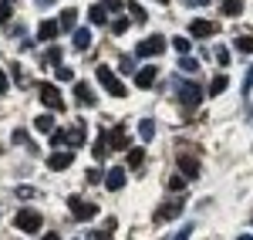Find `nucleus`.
Here are the masks:
<instances>
[{
  "label": "nucleus",
  "mask_w": 253,
  "mask_h": 240,
  "mask_svg": "<svg viewBox=\"0 0 253 240\" xmlns=\"http://www.w3.org/2000/svg\"><path fill=\"white\" fill-rule=\"evenodd\" d=\"M172 88H175V98L182 101L186 108H196L203 101V88L196 81H172Z\"/></svg>",
  "instance_id": "1"
},
{
  "label": "nucleus",
  "mask_w": 253,
  "mask_h": 240,
  "mask_svg": "<svg viewBox=\"0 0 253 240\" xmlns=\"http://www.w3.org/2000/svg\"><path fill=\"white\" fill-rule=\"evenodd\" d=\"M95 78L105 85V92H108V95H118V98L125 95V85L115 78V71H112L108 64H98V68H95Z\"/></svg>",
  "instance_id": "2"
},
{
  "label": "nucleus",
  "mask_w": 253,
  "mask_h": 240,
  "mask_svg": "<svg viewBox=\"0 0 253 240\" xmlns=\"http://www.w3.org/2000/svg\"><path fill=\"white\" fill-rule=\"evenodd\" d=\"M162 51H166V38H162V34H149L145 41H138V48H135L138 58H156Z\"/></svg>",
  "instance_id": "3"
},
{
  "label": "nucleus",
  "mask_w": 253,
  "mask_h": 240,
  "mask_svg": "<svg viewBox=\"0 0 253 240\" xmlns=\"http://www.w3.org/2000/svg\"><path fill=\"white\" fill-rule=\"evenodd\" d=\"M14 223H17V230H24V234H38L44 220H41L38 210H20L17 217H14Z\"/></svg>",
  "instance_id": "4"
},
{
  "label": "nucleus",
  "mask_w": 253,
  "mask_h": 240,
  "mask_svg": "<svg viewBox=\"0 0 253 240\" xmlns=\"http://www.w3.org/2000/svg\"><path fill=\"white\" fill-rule=\"evenodd\" d=\"M68 210L75 213V220H91V217H98V206L95 203H84L81 196H68Z\"/></svg>",
  "instance_id": "5"
},
{
  "label": "nucleus",
  "mask_w": 253,
  "mask_h": 240,
  "mask_svg": "<svg viewBox=\"0 0 253 240\" xmlns=\"http://www.w3.org/2000/svg\"><path fill=\"white\" fill-rule=\"evenodd\" d=\"M38 95H41V101H44L47 108H61V105H64V98H61V92H58V85H51V81L38 85Z\"/></svg>",
  "instance_id": "6"
},
{
  "label": "nucleus",
  "mask_w": 253,
  "mask_h": 240,
  "mask_svg": "<svg viewBox=\"0 0 253 240\" xmlns=\"http://www.w3.org/2000/svg\"><path fill=\"white\" fill-rule=\"evenodd\" d=\"M179 213H182V200H169L156 210V223H169V220H175Z\"/></svg>",
  "instance_id": "7"
},
{
  "label": "nucleus",
  "mask_w": 253,
  "mask_h": 240,
  "mask_svg": "<svg viewBox=\"0 0 253 240\" xmlns=\"http://www.w3.org/2000/svg\"><path fill=\"white\" fill-rule=\"evenodd\" d=\"M179 169H182V180H196L199 176V159L189 156V152H182L179 156Z\"/></svg>",
  "instance_id": "8"
},
{
  "label": "nucleus",
  "mask_w": 253,
  "mask_h": 240,
  "mask_svg": "<svg viewBox=\"0 0 253 240\" xmlns=\"http://www.w3.org/2000/svg\"><path fill=\"white\" fill-rule=\"evenodd\" d=\"M189 34H193V38H210V34H216V24H213V20L196 17L193 24H189Z\"/></svg>",
  "instance_id": "9"
},
{
  "label": "nucleus",
  "mask_w": 253,
  "mask_h": 240,
  "mask_svg": "<svg viewBox=\"0 0 253 240\" xmlns=\"http://www.w3.org/2000/svg\"><path fill=\"white\" fill-rule=\"evenodd\" d=\"M75 38H71V44H75V51H88L91 48V27H78V31H71Z\"/></svg>",
  "instance_id": "10"
},
{
  "label": "nucleus",
  "mask_w": 253,
  "mask_h": 240,
  "mask_svg": "<svg viewBox=\"0 0 253 240\" xmlns=\"http://www.w3.org/2000/svg\"><path fill=\"white\" fill-rule=\"evenodd\" d=\"M156 78H159V68H156V64H149V68H138V71H135V85H138V88H149V85H152Z\"/></svg>",
  "instance_id": "11"
},
{
  "label": "nucleus",
  "mask_w": 253,
  "mask_h": 240,
  "mask_svg": "<svg viewBox=\"0 0 253 240\" xmlns=\"http://www.w3.org/2000/svg\"><path fill=\"white\" fill-rule=\"evenodd\" d=\"M75 98H78L81 105H95V92H91L88 81H75Z\"/></svg>",
  "instance_id": "12"
},
{
  "label": "nucleus",
  "mask_w": 253,
  "mask_h": 240,
  "mask_svg": "<svg viewBox=\"0 0 253 240\" xmlns=\"http://www.w3.org/2000/svg\"><path fill=\"white\" fill-rule=\"evenodd\" d=\"M105 186H108L112 193H118V190L125 186V169H108V173H105Z\"/></svg>",
  "instance_id": "13"
},
{
  "label": "nucleus",
  "mask_w": 253,
  "mask_h": 240,
  "mask_svg": "<svg viewBox=\"0 0 253 240\" xmlns=\"http://www.w3.org/2000/svg\"><path fill=\"white\" fill-rule=\"evenodd\" d=\"M105 139H108V149H128V136H125V129H115V132H108V136H105Z\"/></svg>",
  "instance_id": "14"
},
{
  "label": "nucleus",
  "mask_w": 253,
  "mask_h": 240,
  "mask_svg": "<svg viewBox=\"0 0 253 240\" xmlns=\"http://www.w3.org/2000/svg\"><path fill=\"white\" fill-rule=\"evenodd\" d=\"M58 31H61L58 20H44V24L38 27V38L41 41H54V38H58Z\"/></svg>",
  "instance_id": "15"
},
{
  "label": "nucleus",
  "mask_w": 253,
  "mask_h": 240,
  "mask_svg": "<svg viewBox=\"0 0 253 240\" xmlns=\"http://www.w3.org/2000/svg\"><path fill=\"white\" fill-rule=\"evenodd\" d=\"M219 10L226 17H240L243 14V0H219Z\"/></svg>",
  "instance_id": "16"
},
{
  "label": "nucleus",
  "mask_w": 253,
  "mask_h": 240,
  "mask_svg": "<svg viewBox=\"0 0 253 240\" xmlns=\"http://www.w3.org/2000/svg\"><path fill=\"white\" fill-rule=\"evenodd\" d=\"M71 162H75V156H71V152H54V156L47 159V166H51V169H68Z\"/></svg>",
  "instance_id": "17"
},
{
  "label": "nucleus",
  "mask_w": 253,
  "mask_h": 240,
  "mask_svg": "<svg viewBox=\"0 0 253 240\" xmlns=\"http://www.w3.org/2000/svg\"><path fill=\"white\" fill-rule=\"evenodd\" d=\"M236 51H243V54H253V34H250V31L236 34Z\"/></svg>",
  "instance_id": "18"
},
{
  "label": "nucleus",
  "mask_w": 253,
  "mask_h": 240,
  "mask_svg": "<svg viewBox=\"0 0 253 240\" xmlns=\"http://www.w3.org/2000/svg\"><path fill=\"white\" fill-rule=\"evenodd\" d=\"M51 145H58V149L71 145V132H68V129H54V132H51Z\"/></svg>",
  "instance_id": "19"
},
{
  "label": "nucleus",
  "mask_w": 253,
  "mask_h": 240,
  "mask_svg": "<svg viewBox=\"0 0 253 240\" xmlns=\"http://www.w3.org/2000/svg\"><path fill=\"white\" fill-rule=\"evenodd\" d=\"M88 20L101 27V24H108V14H105V7H88Z\"/></svg>",
  "instance_id": "20"
},
{
  "label": "nucleus",
  "mask_w": 253,
  "mask_h": 240,
  "mask_svg": "<svg viewBox=\"0 0 253 240\" xmlns=\"http://www.w3.org/2000/svg\"><path fill=\"white\" fill-rule=\"evenodd\" d=\"M230 88V81H226V75H216L213 81H210V95H223Z\"/></svg>",
  "instance_id": "21"
},
{
  "label": "nucleus",
  "mask_w": 253,
  "mask_h": 240,
  "mask_svg": "<svg viewBox=\"0 0 253 240\" xmlns=\"http://www.w3.org/2000/svg\"><path fill=\"white\" fill-rule=\"evenodd\" d=\"M138 136L149 142L152 136H156V122H152V119H142V122H138Z\"/></svg>",
  "instance_id": "22"
},
{
  "label": "nucleus",
  "mask_w": 253,
  "mask_h": 240,
  "mask_svg": "<svg viewBox=\"0 0 253 240\" xmlns=\"http://www.w3.org/2000/svg\"><path fill=\"white\" fill-rule=\"evenodd\" d=\"M145 162V149H128V169H138Z\"/></svg>",
  "instance_id": "23"
},
{
  "label": "nucleus",
  "mask_w": 253,
  "mask_h": 240,
  "mask_svg": "<svg viewBox=\"0 0 253 240\" xmlns=\"http://www.w3.org/2000/svg\"><path fill=\"white\" fill-rule=\"evenodd\" d=\"M58 27L71 34V31H75V10H64V14H61V20H58Z\"/></svg>",
  "instance_id": "24"
},
{
  "label": "nucleus",
  "mask_w": 253,
  "mask_h": 240,
  "mask_svg": "<svg viewBox=\"0 0 253 240\" xmlns=\"http://www.w3.org/2000/svg\"><path fill=\"white\" fill-rule=\"evenodd\" d=\"M38 132H54V115H38Z\"/></svg>",
  "instance_id": "25"
},
{
  "label": "nucleus",
  "mask_w": 253,
  "mask_h": 240,
  "mask_svg": "<svg viewBox=\"0 0 253 240\" xmlns=\"http://www.w3.org/2000/svg\"><path fill=\"white\" fill-rule=\"evenodd\" d=\"M78 145H84V125L71 129V149H78Z\"/></svg>",
  "instance_id": "26"
},
{
  "label": "nucleus",
  "mask_w": 253,
  "mask_h": 240,
  "mask_svg": "<svg viewBox=\"0 0 253 240\" xmlns=\"http://www.w3.org/2000/svg\"><path fill=\"white\" fill-rule=\"evenodd\" d=\"M14 196H17V200H34V196H38V190H34V186H17V190H14Z\"/></svg>",
  "instance_id": "27"
},
{
  "label": "nucleus",
  "mask_w": 253,
  "mask_h": 240,
  "mask_svg": "<svg viewBox=\"0 0 253 240\" xmlns=\"http://www.w3.org/2000/svg\"><path fill=\"white\" fill-rule=\"evenodd\" d=\"M95 156H98V159H105V156H108V139H105V132H101L98 142H95Z\"/></svg>",
  "instance_id": "28"
},
{
  "label": "nucleus",
  "mask_w": 253,
  "mask_h": 240,
  "mask_svg": "<svg viewBox=\"0 0 253 240\" xmlns=\"http://www.w3.org/2000/svg\"><path fill=\"white\" fill-rule=\"evenodd\" d=\"M179 68H182V71H189V75H196V71H199V61H196V58H189V54H186V58L179 61Z\"/></svg>",
  "instance_id": "29"
},
{
  "label": "nucleus",
  "mask_w": 253,
  "mask_h": 240,
  "mask_svg": "<svg viewBox=\"0 0 253 240\" xmlns=\"http://www.w3.org/2000/svg\"><path fill=\"white\" fill-rule=\"evenodd\" d=\"M216 61H219L223 68H230V48H223V44H219V48H216Z\"/></svg>",
  "instance_id": "30"
},
{
  "label": "nucleus",
  "mask_w": 253,
  "mask_h": 240,
  "mask_svg": "<svg viewBox=\"0 0 253 240\" xmlns=\"http://www.w3.org/2000/svg\"><path fill=\"white\" fill-rule=\"evenodd\" d=\"M122 31H128V17H115L112 20V34H122Z\"/></svg>",
  "instance_id": "31"
},
{
  "label": "nucleus",
  "mask_w": 253,
  "mask_h": 240,
  "mask_svg": "<svg viewBox=\"0 0 253 240\" xmlns=\"http://www.w3.org/2000/svg\"><path fill=\"white\" fill-rule=\"evenodd\" d=\"M10 14H14V7H10L7 0H0V24H7V20H10Z\"/></svg>",
  "instance_id": "32"
},
{
  "label": "nucleus",
  "mask_w": 253,
  "mask_h": 240,
  "mask_svg": "<svg viewBox=\"0 0 253 240\" xmlns=\"http://www.w3.org/2000/svg\"><path fill=\"white\" fill-rule=\"evenodd\" d=\"M172 48L179 51V54H182V58L189 54V41H186V38H175V41H172Z\"/></svg>",
  "instance_id": "33"
},
{
  "label": "nucleus",
  "mask_w": 253,
  "mask_h": 240,
  "mask_svg": "<svg viewBox=\"0 0 253 240\" xmlns=\"http://www.w3.org/2000/svg\"><path fill=\"white\" fill-rule=\"evenodd\" d=\"M54 75H58L61 81H71V78H75V71H71V68H64V64H58V68H54Z\"/></svg>",
  "instance_id": "34"
},
{
  "label": "nucleus",
  "mask_w": 253,
  "mask_h": 240,
  "mask_svg": "<svg viewBox=\"0 0 253 240\" xmlns=\"http://www.w3.org/2000/svg\"><path fill=\"white\" fill-rule=\"evenodd\" d=\"M101 7H105V14H108V10L118 14V10H122V0H101Z\"/></svg>",
  "instance_id": "35"
},
{
  "label": "nucleus",
  "mask_w": 253,
  "mask_h": 240,
  "mask_svg": "<svg viewBox=\"0 0 253 240\" xmlns=\"http://www.w3.org/2000/svg\"><path fill=\"white\" fill-rule=\"evenodd\" d=\"M125 7H128V10H132V17H135V20H145V10H142V7H138L135 0H132V3H125Z\"/></svg>",
  "instance_id": "36"
},
{
  "label": "nucleus",
  "mask_w": 253,
  "mask_h": 240,
  "mask_svg": "<svg viewBox=\"0 0 253 240\" xmlns=\"http://www.w3.org/2000/svg\"><path fill=\"white\" fill-rule=\"evenodd\" d=\"M118 68H122V71H135V61L132 58H118Z\"/></svg>",
  "instance_id": "37"
},
{
  "label": "nucleus",
  "mask_w": 253,
  "mask_h": 240,
  "mask_svg": "<svg viewBox=\"0 0 253 240\" xmlns=\"http://www.w3.org/2000/svg\"><path fill=\"white\" fill-rule=\"evenodd\" d=\"M189 234H193V223H186V227H182V230H179L172 240H189Z\"/></svg>",
  "instance_id": "38"
},
{
  "label": "nucleus",
  "mask_w": 253,
  "mask_h": 240,
  "mask_svg": "<svg viewBox=\"0 0 253 240\" xmlns=\"http://www.w3.org/2000/svg\"><path fill=\"white\" fill-rule=\"evenodd\" d=\"M105 180V173L101 169H88V183H101Z\"/></svg>",
  "instance_id": "39"
},
{
  "label": "nucleus",
  "mask_w": 253,
  "mask_h": 240,
  "mask_svg": "<svg viewBox=\"0 0 253 240\" xmlns=\"http://www.w3.org/2000/svg\"><path fill=\"white\" fill-rule=\"evenodd\" d=\"M182 186H186L182 176H169V190H182Z\"/></svg>",
  "instance_id": "40"
},
{
  "label": "nucleus",
  "mask_w": 253,
  "mask_h": 240,
  "mask_svg": "<svg viewBox=\"0 0 253 240\" xmlns=\"http://www.w3.org/2000/svg\"><path fill=\"white\" fill-rule=\"evenodd\" d=\"M61 58V48H47V64H54Z\"/></svg>",
  "instance_id": "41"
},
{
  "label": "nucleus",
  "mask_w": 253,
  "mask_h": 240,
  "mask_svg": "<svg viewBox=\"0 0 253 240\" xmlns=\"http://www.w3.org/2000/svg\"><path fill=\"white\" fill-rule=\"evenodd\" d=\"M0 92H7V71H0Z\"/></svg>",
  "instance_id": "42"
},
{
  "label": "nucleus",
  "mask_w": 253,
  "mask_h": 240,
  "mask_svg": "<svg viewBox=\"0 0 253 240\" xmlns=\"http://www.w3.org/2000/svg\"><path fill=\"white\" fill-rule=\"evenodd\" d=\"M41 240H61V234H54V230H51V234H44Z\"/></svg>",
  "instance_id": "43"
},
{
  "label": "nucleus",
  "mask_w": 253,
  "mask_h": 240,
  "mask_svg": "<svg viewBox=\"0 0 253 240\" xmlns=\"http://www.w3.org/2000/svg\"><path fill=\"white\" fill-rule=\"evenodd\" d=\"M91 240H108V234H91Z\"/></svg>",
  "instance_id": "44"
},
{
  "label": "nucleus",
  "mask_w": 253,
  "mask_h": 240,
  "mask_svg": "<svg viewBox=\"0 0 253 240\" xmlns=\"http://www.w3.org/2000/svg\"><path fill=\"white\" fill-rule=\"evenodd\" d=\"M38 3H41V7H51V3H54V0H38Z\"/></svg>",
  "instance_id": "45"
},
{
  "label": "nucleus",
  "mask_w": 253,
  "mask_h": 240,
  "mask_svg": "<svg viewBox=\"0 0 253 240\" xmlns=\"http://www.w3.org/2000/svg\"><path fill=\"white\" fill-rule=\"evenodd\" d=\"M240 240H253V237H250V234H240Z\"/></svg>",
  "instance_id": "46"
},
{
  "label": "nucleus",
  "mask_w": 253,
  "mask_h": 240,
  "mask_svg": "<svg viewBox=\"0 0 253 240\" xmlns=\"http://www.w3.org/2000/svg\"><path fill=\"white\" fill-rule=\"evenodd\" d=\"M189 3H206V0H189Z\"/></svg>",
  "instance_id": "47"
},
{
  "label": "nucleus",
  "mask_w": 253,
  "mask_h": 240,
  "mask_svg": "<svg viewBox=\"0 0 253 240\" xmlns=\"http://www.w3.org/2000/svg\"><path fill=\"white\" fill-rule=\"evenodd\" d=\"M159 3H169V0H159Z\"/></svg>",
  "instance_id": "48"
}]
</instances>
